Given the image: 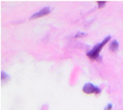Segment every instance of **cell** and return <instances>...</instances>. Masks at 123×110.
<instances>
[{
	"instance_id": "1",
	"label": "cell",
	"mask_w": 123,
	"mask_h": 110,
	"mask_svg": "<svg viewBox=\"0 0 123 110\" xmlns=\"http://www.w3.org/2000/svg\"><path fill=\"white\" fill-rule=\"evenodd\" d=\"M111 39V36L110 35H108V36H107L105 39L103 40L101 43L99 44H97L96 45L94 46V48H93L89 52V53H87V56H88L91 59H96L98 58V55H99V53L102 50V49L104 48V46L106 45L108 42Z\"/></svg>"
},
{
	"instance_id": "2",
	"label": "cell",
	"mask_w": 123,
	"mask_h": 110,
	"mask_svg": "<svg viewBox=\"0 0 123 110\" xmlns=\"http://www.w3.org/2000/svg\"><path fill=\"white\" fill-rule=\"evenodd\" d=\"M83 92L85 94H99L101 90L91 83H86L83 86Z\"/></svg>"
},
{
	"instance_id": "3",
	"label": "cell",
	"mask_w": 123,
	"mask_h": 110,
	"mask_svg": "<svg viewBox=\"0 0 123 110\" xmlns=\"http://www.w3.org/2000/svg\"><path fill=\"white\" fill-rule=\"evenodd\" d=\"M50 12H51V9L49 8V7H43L40 11L34 13L33 15L30 17V19L32 20V19H36V18H39V17H44V16H46L48 14L50 13Z\"/></svg>"
},
{
	"instance_id": "4",
	"label": "cell",
	"mask_w": 123,
	"mask_h": 110,
	"mask_svg": "<svg viewBox=\"0 0 123 110\" xmlns=\"http://www.w3.org/2000/svg\"><path fill=\"white\" fill-rule=\"evenodd\" d=\"M118 48H119V44H118V42L116 40V39L112 40V43H111L110 46H109V49H110L111 51H112V52H116L118 49Z\"/></svg>"
},
{
	"instance_id": "5",
	"label": "cell",
	"mask_w": 123,
	"mask_h": 110,
	"mask_svg": "<svg viewBox=\"0 0 123 110\" xmlns=\"http://www.w3.org/2000/svg\"><path fill=\"white\" fill-rule=\"evenodd\" d=\"M105 4H106V2H98V8H102Z\"/></svg>"
}]
</instances>
